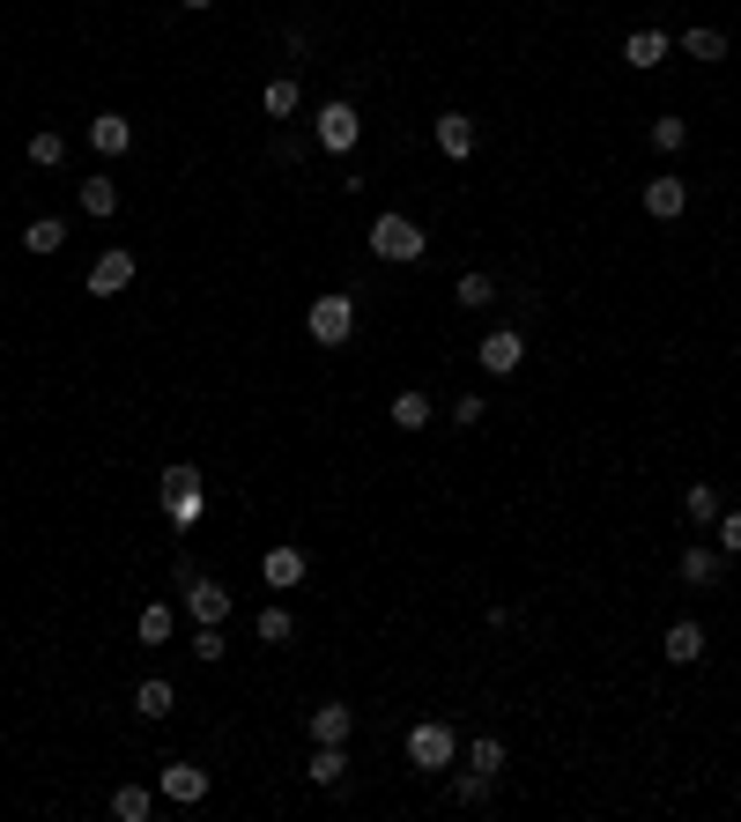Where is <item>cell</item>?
I'll return each instance as SVG.
<instances>
[{
    "instance_id": "1",
    "label": "cell",
    "mask_w": 741,
    "mask_h": 822,
    "mask_svg": "<svg viewBox=\"0 0 741 822\" xmlns=\"http://www.w3.org/2000/svg\"><path fill=\"white\" fill-rule=\"evenodd\" d=\"M312 141H319L327 156H349V149L364 141V112H356L349 97H334V104H319V112H312Z\"/></svg>"
},
{
    "instance_id": "2",
    "label": "cell",
    "mask_w": 741,
    "mask_h": 822,
    "mask_svg": "<svg viewBox=\"0 0 741 822\" xmlns=\"http://www.w3.org/2000/svg\"><path fill=\"white\" fill-rule=\"evenodd\" d=\"M201 511H208V490H201V467H164V519L171 527H201Z\"/></svg>"
},
{
    "instance_id": "3",
    "label": "cell",
    "mask_w": 741,
    "mask_h": 822,
    "mask_svg": "<svg viewBox=\"0 0 741 822\" xmlns=\"http://www.w3.org/2000/svg\"><path fill=\"white\" fill-rule=\"evenodd\" d=\"M370 252H378V260H393V267H409V260H423V252H430V238L415 230L409 215H378V223H370Z\"/></svg>"
},
{
    "instance_id": "4",
    "label": "cell",
    "mask_w": 741,
    "mask_h": 822,
    "mask_svg": "<svg viewBox=\"0 0 741 822\" xmlns=\"http://www.w3.org/2000/svg\"><path fill=\"white\" fill-rule=\"evenodd\" d=\"M453 756H460V734L445 726V719L409 726V763H415V771H453Z\"/></svg>"
},
{
    "instance_id": "5",
    "label": "cell",
    "mask_w": 741,
    "mask_h": 822,
    "mask_svg": "<svg viewBox=\"0 0 741 822\" xmlns=\"http://www.w3.org/2000/svg\"><path fill=\"white\" fill-rule=\"evenodd\" d=\"M304 327H312L319 349H341V341L356 333V296H312V319H304Z\"/></svg>"
},
{
    "instance_id": "6",
    "label": "cell",
    "mask_w": 741,
    "mask_h": 822,
    "mask_svg": "<svg viewBox=\"0 0 741 822\" xmlns=\"http://www.w3.org/2000/svg\"><path fill=\"white\" fill-rule=\"evenodd\" d=\"M475 364L490 370V378H512V370L527 364V333L519 327H490L482 333V349H475Z\"/></svg>"
},
{
    "instance_id": "7",
    "label": "cell",
    "mask_w": 741,
    "mask_h": 822,
    "mask_svg": "<svg viewBox=\"0 0 741 822\" xmlns=\"http://www.w3.org/2000/svg\"><path fill=\"white\" fill-rule=\"evenodd\" d=\"M178 578H186V616H193V622H223V616H230V593H223L215 578L186 571V564H178Z\"/></svg>"
},
{
    "instance_id": "8",
    "label": "cell",
    "mask_w": 741,
    "mask_h": 822,
    "mask_svg": "<svg viewBox=\"0 0 741 822\" xmlns=\"http://www.w3.org/2000/svg\"><path fill=\"white\" fill-rule=\"evenodd\" d=\"M126 282H134V252H126V245L97 252V267H89V296H120Z\"/></svg>"
},
{
    "instance_id": "9",
    "label": "cell",
    "mask_w": 741,
    "mask_h": 822,
    "mask_svg": "<svg viewBox=\"0 0 741 822\" xmlns=\"http://www.w3.org/2000/svg\"><path fill=\"white\" fill-rule=\"evenodd\" d=\"M719 578H727V548H719V541H698V548H682V585H719Z\"/></svg>"
},
{
    "instance_id": "10",
    "label": "cell",
    "mask_w": 741,
    "mask_h": 822,
    "mask_svg": "<svg viewBox=\"0 0 741 822\" xmlns=\"http://www.w3.org/2000/svg\"><path fill=\"white\" fill-rule=\"evenodd\" d=\"M156 793H164V800H178V808H193V800H208V771H201V763H164Z\"/></svg>"
},
{
    "instance_id": "11",
    "label": "cell",
    "mask_w": 741,
    "mask_h": 822,
    "mask_svg": "<svg viewBox=\"0 0 741 822\" xmlns=\"http://www.w3.org/2000/svg\"><path fill=\"white\" fill-rule=\"evenodd\" d=\"M660 653H667V667H698L704 659V622H667V637H660Z\"/></svg>"
},
{
    "instance_id": "12",
    "label": "cell",
    "mask_w": 741,
    "mask_h": 822,
    "mask_svg": "<svg viewBox=\"0 0 741 822\" xmlns=\"http://www.w3.org/2000/svg\"><path fill=\"white\" fill-rule=\"evenodd\" d=\"M89 149H97V156H126V149H134V119H126V112H97V119H89Z\"/></svg>"
},
{
    "instance_id": "13",
    "label": "cell",
    "mask_w": 741,
    "mask_h": 822,
    "mask_svg": "<svg viewBox=\"0 0 741 822\" xmlns=\"http://www.w3.org/2000/svg\"><path fill=\"white\" fill-rule=\"evenodd\" d=\"M682 207H690V186H682L675 170H667V178H645V215H653V223H675Z\"/></svg>"
},
{
    "instance_id": "14",
    "label": "cell",
    "mask_w": 741,
    "mask_h": 822,
    "mask_svg": "<svg viewBox=\"0 0 741 822\" xmlns=\"http://www.w3.org/2000/svg\"><path fill=\"white\" fill-rule=\"evenodd\" d=\"M667 52H675V45H667V30H630V38H623V60H630L638 75H645V67H660Z\"/></svg>"
},
{
    "instance_id": "15",
    "label": "cell",
    "mask_w": 741,
    "mask_h": 822,
    "mask_svg": "<svg viewBox=\"0 0 741 822\" xmlns=\"http://www.w3.org/2000/svg\"><path fill=\"white\" fill-rule=\"evenodd\" d=\"M260 578H267L275 593H289V585H304V548H267V564H260Z\"/></svg>"
},
{
    "instance_id": "16",
    "label": "cell",
    "mask_w": 741,
    "mask_h": 822,
    "mask_svg": "<svg viewBox=\"0 0 741 822\" xmlns=\"http://www.w3.org/2000/svg\"><path fill=\"white\" fill-rule=\"evenodd\" d=\"M171 630H178V616H171V600H149V608L134 616V637H141V645H171Z\"/></svg>"
},
{
    "instance_id": "17",
    "label": "cell",
    "mask_w": 741,
    "mask_h": 822,
    "mask_svg": "<svg viewBox=\"0 0 741 822\" xmlns=\"http://www.w3.org/2000/svg\"><path fill=\"white\" fill-rule=\"evenodd\" d=\"M438 149H445V156H475V119H467V112H445V119H438Z\"/></svg>"
},
{
    "instance_id": "18",
    "label": "cell",
    "mask_w": 741,
    "mask_h": 822,
    "mask_svg": "<svg viewBox=\"0 0 741 822\" xmlns=\"http://www.w3.org/2000/svg\"><path fill=\"white\" fill-rule=\"evenodd\" d=\"M60 245H67V223H60V215H38V223L23 230V252H38V260H52Z\"/></svg>"
},
{
    "instance_id": "19",
    "label": "cell",
    "mask_w": 741,
    "mask_h": 822,
    "mask_svg": "<svg viewBox=\"0 0 741 822\" xmlns=\"http://www.w3.org/2000/svg\"><path fill=\"white\" fill-rule=\"evenodd\" d=\"M349 779V756H341V741H319V748H312V785H341Z\"/></svg>"
},
{
    "instance_id": "20",
    "label": "cell",
    "mask_w": 741,
    "mask_h": 822,
    "mask_svg": "<svg viewBox=\"0 0 741 822\" xmlns=\"http://www.w3.org/2000/svg\"><path fill=\"white\" fill-rule=\"evenodd\" d=\"M719 511H727V504H719V490H712V482H690V496H682V519H690V527H712Z\"/></svg>"
},
{
    "instance_id": "21",
    "label": "cell",
    "mask_w": 741,
    "mask_h": 822,
    "mask_svg": "<svg viewBox=\"0 0 741 822\" xmlns=\"http://www.w3.org/2000/svg\"><path fill=\"white\" fill-rule=\"evenodd\" d=\"M349 726H356L349 704H319V711H312V741H349Z\"/></svg>"
},
{
    "instance_id": "22",
    "label": "cell",
    "mask_w": 741,
    "mask_h": 822,
    "mask_svg": "<svg viewBox=\"0 0 741 822\" xmlns=\"http://www.w3.org/2000/svg\"><path fill=\"white\" fill-rule=\"evenodd\" d=\"M252 637H260V645H289V637H297V616H289V608H260V616H252Z\"/></svg>"
},
{
    "instance_id": "23",
    "label": "cell",
    "mask_w": 741,
    "mask_h": 822,
    "mask_svg": "<svg viewBox=\"0 0 741 822\" xmlns=\"http://www.w3.org/2000/svg\"><path fill=\"white\" fill-rule=\"evenodd\" d=\"M453 304H460V312H490V304H497V282H490V275H460V282H453Z\"/></svg>"
},
{
    "instance_id": "24",
    "label": "cell",
    "mask_w": 741,
    "mask_h": 822,
    "mask_svg": "<svg viewBox=\"0 0 741 822\" xmlns=\"http://www.w3.org/2000/svg\"><path fill=\"white\" fill-rule=\"evenodd\" d=\"M149 808H156L149 785H120V793H112V815H120V822H149Z\"/></svg>"
},
{
    "instance_id": "25",
    "label": "cell",
    "mask_w": 741,
    "mask_h": 822,
    "mask_svg": "<svg viewBox=\"0 0 741 822\" xmlns=\"http://www.w3.org/2000/svg\"><path fill=\"white\" fill-rule=\"evenodd\" d=\"M83 215H97V223L120 215V186L112 178H83Z\"/></svg>"
},
{
    "instance_id": "26",
    "label": "cell",
    "mask_w": 741,
    "mask_h": 822,
    "mask_svg": "<svg viewBox=\"0 0 741 822\" xmlns=\"http://www.w3.org/2000/svg\"><path fill=\"white\" fill-rule=\"evenodd\" d=\"M393 430H430V393H393Z\"/></svg>"
},
{
    "instance_id": "27",
    "label": "cell",
    "mask_w": 741,
    "mask_h": 822,
    "mask_svg": "<svg viewBox=\"0 0 741 822\" xmlns=\"http://www.w3.org/2000/svg\"><path fill=\"white\" fill-rule=\"evenodd\" d=\"M171 704H178V697H171V682H164V674H149V682L134 690V711H141V719H164Z\"/></svg>"
},
{
    "instance_id": "28",
    "label": "cell",
    "mask_w": 741,
    "mask_h": 822,
    "mask_svg": "<svg viewBox=\"0 0 741 822\" xmlns=\"http://www.w3.org/2000/svg\"><path fill=\"white\" fill-rule=\"evenodd\" d=\"M490 793H497V779H490V771H475V763H467V771L453 779V800H460V808H482Z\"/></svg>"
},
{
    "instance_id": "29",
    "label": "cell",
    "mask_w": 741,
    "mask_h": 822,
    "mask_svg": "<svg viewBox=\"0 0 741 822\" xmlns=\"http://www.w3.org/2000/svg\"><path fill=\"white\" fill-rule=\"evenodd\" d=\"M30 164H38V170L67 164V134H60V126H45V134H30Z\"/></svg>"
},
{
    "instance_id": "30",
    "label": "cell",
    "mask_w": 741,
    "mask_h": 822,
    "mask_svg": "<svg viewBox=\"0 0 741 822\" xmlns=\"http://www.w3.org/2000/svg\"><path fill=\"white\" fill-rule=\"evenodd\" d=\"M260 104H267V119H289V112H297L304 97H297V83H289V75H275V83L260 89Z\"/></svg>"
},
{
    "instance_id": "31",
    "label": "cell",
    "mask_w": 741,
    "mask_h": 822,
    "mask_svg": "<svg viewBox=\"0 0 741 822\" xmlns=\"http://www.w3.org/2000/svg\"><path fill=\"white\" fill-rule=\"evenodd\" d=\"M682 52H690V60H727V38H719L712 23H698V30H682Z\"/></svg>"
},
{
    "instance_id": "32",
    "label": "cell",
    "mask_w": 741,
    "mask_h": 822,
    "mask_svg": "<svg viewBox=\"0 0 741 822\" xmlns=\"http://www.w3.org/2000/svg\"><path fill=\"white\" fill-rule=\"evenodd\" d=\"M682 141H690V119H675V112H660V119H653V149H660V156H675Z\"/></svg>"
},
{
    "instance_id": "33",
    "label": "cell",
    "mask_w": 741,
    "mask_h": 822,
    "mask_svg": "<svg viewBox=\"0 0 741 822\" xmlns=\"http://www.w3.org/2000/svg\"><path fill=\"white\" fill-rule=\"evenodd\" d=\"M467 763L497 779V771H504V741H497V734H475V741H467Z\"/></svg>"
},
{
    "instance_id": "34",
    "label": "cell",
    "mask_w": 741,
    "mask_h": 822,
    "mask_svg": "<svg viewBox=\"0 0 741 822\" xmlns=\"http://www.w3.org/2000/svg\"><path fill=\"white\" fill-rule=\"evenodd\" d=\"M223 653H230V645H223V622H193V659H208V667H215Z\"/></svg>"
},
{
    "instance_id": "35",
    "label": "cell",
    "mask_w": 741,
    "mask_h": 822,
    "mask_svg": "<svg viewBox=\"0 0 741 822\" xmlns=\"http://www.w3.org/2000/svg\"><path fill=\"white\" fill-rule=\"evenodd\" d=\"M712 541H719L727 556H741V511H719V519H712Z\"/></svg>"
},
{
    "instance_id": "36",
    "label": "cell",
    "mask_w": 741,
    "mask_h": 822,
    "mask_svg": "<svg viewBox=\"0 0 741 822\" xmlns=\"http://www.w3.org/2000/svg\"><path fill=\"white\" fill-rule=\"evenodd\" d=\"M482 415H490V408H482V393H460V401H453V422H460V430H475Z\"/></svg>"
},
{
    "instance_id": "37",
    "label": "cell",
    "mask_w": 741,
    "mask_h": 822,
    "mask_svg": "<svg viewBox=\"0 0 741 822\" xmlns=\"http://www.w3.org/2000/svg\"><path fill=\"white\" fill-rule=\"evenodd\" d=\"M186 8H193V15H201V8H215V0H186Z\"/></svg>"
}]
</instances>
